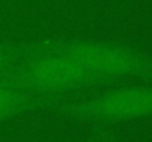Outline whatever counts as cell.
<instances>
[{
    "mask_svg": "<svg viewBox=\"0 0 152 142\" xmlns=\"http://www.w3.org/2000/svg\"><path fill=\"white\" fill-rule=\"evenodd\" d=\"M6 64H7V55H6V52L0 47V71L6 67Z\"/></svg>",
    "mask_w": 152,
    "mask_h": 142,
    "instance_id": "cell-5",
    "label": "cell"
},
{
    "mask_svg": "<svg viewBox=\"0 0 152 142\" xmlns=\"http://www.w3.org/2000/svg\"><path fill=\"white\" fill-rule=\"evenodd\" d=\"M65 55L71 56L90 74H151L152 64L140 55L117 46L99 43H80L71 46Z\"/></svg>",
    "mask_w": 152,
    "mask_h": 142,
    "instance_id": "cell-1",
    "label": "cell"
},
{
    "mask_svg": "<svg viewBox=\"0 0 152 142\" xmlns=\"http://www.w3.org/2000/svg\"><path fill=\"white\" fill-rule=\"evenodd\" d=\"M92 74L71 56L53 55L36 59L24 71V85L39 90H64L84 85Z\"/></svg>",
    "mask_w": 152,
    "mask_h": 142,
    "instance_id": "cell-2",
    "label": "cell"
},
{
    "mask_svg": "<svg viewBox=\"0 0 152 142\" xmlns=\"http://www.w3.org/2000/svg\"><path fill=\"white\" fill-rule=\"evenodd\" d=\"M22 104H24V98L18 92L0 86V118L16 111L19 107H22Z\"/></svg>",
    "mask_w": 152,
    "mask_h": 142,
    "instance_id": "cell-4",
    "label": "cell"
},
{
    "mask_svg": "<svg viewBox=\"0 0 152 142\" xmlns=\"http://www.w3.org/2000/svg\"><path fill=\"white\" fill-rule=\"evenodd\" d=\"M77 114L99 120H126L152 114V88L115 90L83 104Z\"/></svg>",
    "mask_w": 152,
    "mask_h": 142,
    "instance_id": "cell-3",
    "label": "cell"
}]
</instances>
